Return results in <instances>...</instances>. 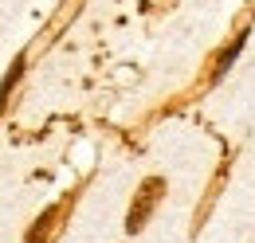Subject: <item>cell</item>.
Wrapping results in <instances>:
<instances>
[{
    "label": "cell",
    "instance_id": "obj_1",
    "mask_svg": "<svg viewBox=\"0 0 255 243\" xmlns=\"http://www.w3.org/2000/svg\"><path fill=\"white\" fill-rule=\"evenodd\" d=\"M161 196H165V181H161V177H149V181L137 188L133 204H129L126 232H141V228H145V220H149V212L157 208V200H161Z\"/></svg>",
    "mask_w": 255,
    "mask_h": 243
},
{
    "label": "cell",
    "instance_id": "obj_3",
    "mask_svg": "<svg viewBox=\"0 0 255 243\" xmlns=\"http://www.w3.org/2000/svg\"><path fill=\"white\" fill-rule=\"evenodd\" d=\"M24 63H28L24 55H16V63L8 67V75H4V83H0V110L8 106V94H12V87L20 83V75H24Z\"/></svg>",
    "mask_w": 255,
    "mask_h": 243
},
{
    "label": "cell",
    "instance_id": "obj_4",
    "mask_svg": "<svg viewBox=\"0 0 255 243\" xmlns=\"http://www.w3.org/2000/svg\"><path fill=\"white\" fill-rule=\"evenodd\" d=\"M240 47H244V31H240V35H236V39H232V43H228V47L220 51V59H216V67H212V75H216V79H220L224 71L232 67V59L240 55Z\"/></svg>",
    "mask_w": 255,
    "mask_h": 243
},
{
    "label": "cell",
    "instance_id": "obj_2",
    "mask_svg": "<svg viewBox=\"0 0 255 243\" xmlns=\"http://www.w3.org/2000/svg\"><path fill=\"white\" fill-rule=\"evenodd\" d=\"M55 216H59V208H47V212L32 224V232H28V240H24V243H47L51 228H55Z\"/></svg>",
    "mask_w": 255,
    "mask_h": 243
}]
</instances>
